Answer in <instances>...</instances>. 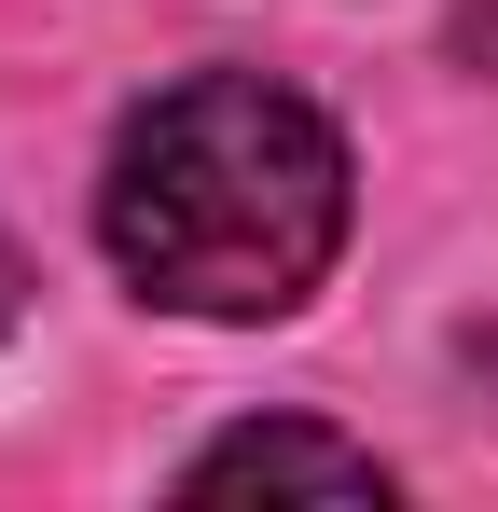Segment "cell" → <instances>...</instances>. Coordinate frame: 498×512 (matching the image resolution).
Here are the masks:
<instances>
[{
	"instance_id": "cell-2",
	"label": "cell",
	"mask_w": 498,
	"mask_h": 512,
	"mask_svg": "<svg viewBox=\"0 0 498 512\" xmlns=\"http://www.w3.org/2000/svg\"><path fill=\"white\" fill-rule=\"evenodd\" d=\"M194 499H277V485H305V499H388V471H374V443H346V429H305V416H249L222 429L194 471H180Z\"/></svg>"
},
{
	"instance_id": "cell-1",
	"label": "cell",
	"mask_w": 498,
	"mask_h": 512,
	"mask_svg": "<svg viewBox=\"0 0 498 512\" xmlns=\"http://www.w3.org/2000/svg\"><path fill=\"white\" fill-rule=\"evenodd\" d=\"M97 236L180 319H291L346 250V139L263 70L166 84L97 180Z\"/></svg>"
},
{
	"instance_id": "cell-3",
	"label": "cell",
	"mask_w": 498,
	"mask_h": 512,
	"mask_svg": "<svg viewBox=\"0 0 498 512\" xmlns=\"http://www.w3.org/2000/svg\"><path fill=\"white\" fill-rule=\"evenodd\" d=\"M14 305H28V263H14V236H0V333H14Z\"/></svg>"
}]
</instances>
